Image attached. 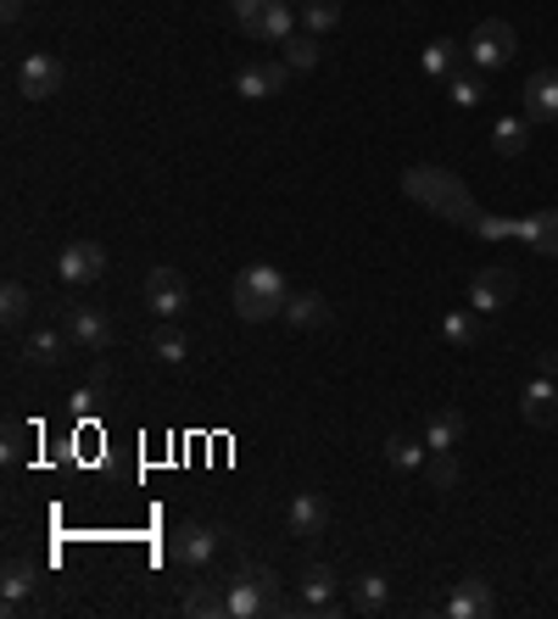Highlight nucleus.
I'll return each instance as SVG.
<instances>
[{
    "label": "nucleus",
    "mask_w": 558,
    "mask_h": 619,
    "mask_svg": "<svg viewBox=\"0 0 558 619\" xmlns=\"http://www.w3.org/2000/svg\"><path fill=\"white\" fill-rule=\"evenodd\" d=\"M525 118H497V129H492V146H497V157H520L525 151Z\"/></svg>",
    "instance_id": "28"
},
{
    "label": "nucleus",
    "mask_w": 558,
    "mask_h": 619,
    "mask_svg": "<svg viewBox=\"0 0 558 619\" xmlns=\"http://www.w3.org/2000/svg\"><path fill=\"white\" fill-rule=\"evenodd\" d=\"M151 352L162 357V363H184L191 357V347H184V336L173 329V318H162V329H157V341H151Z\"/></svg>",
    "instance_id": "31"
},
{
    "label": "nucleus",
    "mask_w": 558,
    "mask_h": 619,
    "mask_svg": "<svg viewBox=\"0 0 558 619\" xmlns=\"http://www.w3.org/2000/svg\"><path fill=\"white\" fill-rule=\"evenodd\" d=\"M520 408H525V424H536V430H553V424H558V386H553L547 374H542V379H531Z\"/></svg>",
    "instance_id": "17"
},
{
    "label": "nucleus",
    "mask_w": 558,
    "mask_h": 619,
    "mask_svg": "<svg viewBox=\"0 0 558 619\" xmlns=\"http://www.w3.org/2000/svg\"><path fill=\"white\" fill-rule=\"evenodd\" d=\"M425 73H430V78H452V73H458V45H452V39L425 45Z\"/></svg>",
    "instance_id": "30"
},
{
    "label": "nucleus",
    "mask_w": 558,
    "mask_h": 619,
    "mask_svg": "<svg viewBox=\"0 0 558 619\" xmlns=\"http://www.w3.org/2000/svg\"><path fill=\"white\" fill-rule=\"evenodd\" d=\"M263 7H268V0H229V12H235V23L252 34L257 28V17H263Z\"/></svg>",
    "instance_id": "36"
},
{
    "label": "nucleus",
    "mask_w": 558,
    "mask_h": 619,
    "mask_svg": "<svg viewBox=\"0 0 558 619\" xmlns=\"http://www.w3.org/2000/svg\"><path fill=\"white\" fill-rule=\"evenodd\" d=\"M525 123H558V73L553 68L525 78Z\"/></svg>",
    "instance_id": "14"
},
{
    "label": "nucleus",
    "mask_w": 558,
    "mask_h": 619,
    "mask_svg": "<svg viewBox=\"0 0 558 619\" xmlns=\"http://www.w3.org/2000/svg\"><path fill=\"white\" fill-rule=\"evenodd\" d=\"M514 291H520L514 268L492 263V268H481V274L470 279V307H475V313H497V307H508V302H514Z\"/></svg>",
    "instance_id": "6"
},
{
    "label": "nucleus",
    "mask_w": 558,
    "mask_h": 619,
    "mask_svg": "<svg viewBox=\"0 0 558 619\" xmlns=\"http://www.w3.org/2000/svg\"><path fill=\"white\" fill-rule=\"evenodd\" d=\"M62 329H68V341L84 347V352H107L112 347V318L101 307H84V302L62 307Z\"/></svg>",
    "instance_id": "4"
},
{
    "label": "nucleus",
    "mask_w": 558,
    "mask_h": 619,
    "mask_svg": "<svg viewBox=\"0 0 558 619\" xmlns=\"http://www.w3.org/2000/svg\"><path fill=\"white\" fill-rule=\"evenodd\" d=\"M291 73H296L291 62H252V68L235 73V89L246 95V101H263V95H279V89H286Z\"/></svg>",
    "instance_id": "12"
},
{
    "label": "nucleus",
    "mask_w": 558,
    "mask_h": 619,
    "mask_svg": "<svg viewBox=\"0 0 558 619\" xmlns=\"http://www.w3.org/2000/svg\"><path fill=\"white\" fill-rule=\"evenodd\" d=\"M341 581L330 563H307L302 569V614H341Z\"/></svg>",
    "instance_id": "7"
},
{
    "label": "nucleus",
    "mask_w": 558,
    "mask_h": 619,
    "mask_svg": "<svg viewBox=\"0 0 558 619\" xmlns=\"http://www.w3.org/2000/svg\"><path fill=\"white\" fill-rule=\"evenodd\" d=\"M341 23V7H336V0H307V7H302V28L318 39V34H330Z\"/></svg>",
    "instance_id": "29"
},
{
    "label": "nucleus",
    "mask_w": 558,
    "mask_h": 619,
    "mask_svg": "<svg viewBox=\"0 0 558 619\" xmlns=\"http://www.w3.org/2000/svg\"><path fill=\"white\" fill-rule=\"evenodd\" d=\"M463 430H470V418H463L458 408H441V413H430V424H425V447H430V452H452V447L463 441Z\"/></svg>",
    "instance_id": "20"
},
{
    "label": "nucleus",
    "mask_w": 558,
    "mask_h": 619,
    "mask_svg": "<svg viewBox=\"0 0 558 619\" xmlns=\"http://www.w3.org/2000/svg\"><path fill=\"white\" fill-rule=\"evenodd\" d=\"M0 17H7V23H17V17H23V0H0Z\"/></svg>",
    "instance_id": "37"
},
{
    "label": "nucleus",
    "mask_w": 558,
    "mask_h": 619,
    "mask_svg": "<svg viewBox=\"0 0 558 619\" xmlns=\"http://www.w3.org/2000/svg\"><path fill=\"white\" fill-rule=\"evenodd\" d=\"M34 586H39V569L34 563H23V558H12L7 563V581H0V614L7 619H17V614H28V597H34Z\"/></svg>",
    "instance_id": "13"
},
{
    "label": "nucleus",
    "mask_w": 558,
    "mask_h": 619,
    "mask_svg": "<svg viewBox=\"0 0 558 619\" xmlns=\"http://www.w3.org/2000/svg\"><path fill=\"white\" fill-rule=\"evenodd\" d=\"M447 84H452V101H458V107H475V101H481V68H475V73L458 68Z\"/></svg>",
    "instance_id": "33"
},
{
    "label": "nucleus",
    "mask_w": 558,
    "mask_h": 619,
    "mask_svg": "<svg viewBox=\"0 0 558 619\" xmlns=\"http://www.w3.org/2000/svg\"><path fill=\"white\" fill-rule=\"evenodd\" d=\"M286 62H291L296 73L318 68V39H313V34H307V39H296V34H291V39H286Z\"/></svg>",
    "instance_id": "32"
},
{
    "label": "nucleus",
    "mask_w": 558,
    "mask_h": 619,
    "mask_svg": "<svg viewBox=\"0 0 558 619\" xmlns=\"http://www.w3.org/2000/svg\"><path fill=\"white\" fill-rule=\"evenodd\" d=\"M286 324H296V329H324L330 324V302H324L318 291H296L291 302H286V313H279Z\"/></svg>",
    "instance_id": "21"
},
{
    "label": "nucleus",
    "mask_w": 558,
    "mask_h": 619,
    "mask_svg": "<svg viewBox=\"0 0 558 619\" xmlns=\"http://www.w3.org/2000/svg\"><path fill=\"white\" fill-rule=\"evenodd\" d=\"M291 531L296 536H324V531H330V502H324L318 491H302L296 502H291Z\"/></svg>",
    "instance_id": "18"
},
{
    "label": "nucleus",
    "mask_w": 558,
    "mask_h": 619,
    "mask_svg": "<svg viewBox=\"0 0 558 619\" xmlns=\"http://www.w3.org/2000/svg\"><path fill=\"white\" fill-rule=\"evenodd\" d=\"M514 234H520V241H531L536 252H547V257H558V213H536V218H525V223H514Z\"/></svg>",
    "instance_id": "24"
},
{
    "label": "nucleus",
    "mask_w": 558,
    "mask_h": 619,
    "mask_svg": "<svg viewBox=\"0 0 558 619\" xmlns=\"http://www.w3.org/2000/svg\"><path fill=\"white\" fill-rule=\"evenodd\" d=\"M62 78H68V68L57 57H45V51L23 57V68H17V89L28 95V101H51V95L62 89Z\"/></svg>",
    "instance_id": "10"
},
{
    "label": "nucleus",
    "mask_w": 558,
    "mask_h": 619,
    "mask_svg": "<svg viewBox=\"0 0 558 619\" xmlns=\"http://www.w3.org/2000/svg\"><path fill=\"white\" fill-rule=\"evenodd\" d=\"M430 481H436V491H452V486H458V463H452V452H430Z\"/></svg>",
    "instance_id": "35"
},
{
    "label": "nucleus",
    "mask_w": 558,
    "mask_h": 619,
    "mask_svg": "<svg viewBox=\"0 0 558 619\" xmlns=\"http://www.w3.org/2000/svg\"><path fill=\"white\" fill-rule=\"evenodd\" d=\"M184 614H196V619H229V592H218L213 581H196L191 592H184Z\"/></svg>",
    "instance_id": "22"
},
{
    "label": "nucleus",
    "mask_w": 558,
    "mask_h": 619,
    "mask_svg": "<svg viewBox=\"0 0 558 619\" xmlns=\"http://www.w3.org/2000/svg\"><path fill=\"white\" fill-rule=\"evenodd\" d=\"M184 302H191V291H184L179 268H151V274H146V307H151L157 318H179Z\"/></svg>",
    "instance_id": "11"
},
{
    "label": "nucleus",
    "mask_w": 558,
    "mask_h": 619,
    "mask_svg": "<svg viewBox=\"0 0 558 619\" xmlns=\"http://www.w3.org/2000/svg\"><path fill=\"white\" fill-rule=\"evenodd\" d=\"M425 452H430V447L413 441V436H391V441H386V463H391L397 474H413L418 463H425Z\"/></svg>",
    "instance_id": "27"
},
{
    "label": "nucleus",
    "mask_w": 558,
    "mask_h": 619,
    "mask_svg": "<svg viewBox=\"0 0 558 619\" xmlns=\"http://www.w3.org/2000/svg\"><path fill=\"white\" fill-rule=\"evenodd\" d=\"M213 553H218V531H207V525H179V531L168 536V558H173L179 569H207Z\"/></svg>",
    "instance_id": "9"
},
{
    "label": "nucleus",
    "mask_w": 558,
    "mask_h": 619,
    "mask_svg": "<svg viewBox=\"0 0 558 619\" xmlns=\"http://www.w3.org/2000/svg\"><path fill=\"white\" fill-rule=\"evenodd\" d=\"M514 51H520V34H514V23H502V17H486V23H475V34H470V57H475V68H481V73H497V68H508V62H514Z\"/></svg>",
    "instance_id": "3"
},
{
    "label": "nucleus",
    "mask_w": 558,
    "mask_h": 619,
    "mask_svg": "<svg viewBox=\"0 0 558 619\" xmlns=\"http://www.w3.org/2000/svg\"><path fill=\"white\" fill-rule=\"evenodd\" d=\"M402 190H408L413 202H425V207H436V213L458 218L463 229H481V213H475V202L463 196V184H458L447 168H408V173H402Z\"/></svg>",
    "instance_id": "1"
},
{
    "label": "nucleus",
    "mask_w": 558,
    "mask_h": 619,
    "mask_svg": "<svg viewBox=\"0 0 558 619\" xmlns=\"http://www.w3.org/2000/svg\"><path fill=\"white\" fill-rule=\"evenodd\" d=\"M268 608H279L274 603V575L263 569V575H235L229 581V619H257V614H268Z\"/></svg>",
    "instance_id": "5"
},
{
    "label": "nucleus",
    "mask_w": 558,
    "mask_h": 619,
    "mask_svg": "<svg viewBox=\"0 0 558 619\" xmlns=\"http://www.w3.org/2000/svg\"><path fill=\"white\" fill-rule=\"evenodd\" d=\"M291 34H296V12H291V0H268L263 17H257V28H252V39H263V45H286Z\"/></svg>",
    "instance_id": "19"
},
{
    "label": "nucleus",
    "mask_w": 558,
    "mask_h": 619,
    "mask_svg": "<svg viewBox=\"0 0 558 619\" xmlns=\"http://www.w3.org/2000/svg\"><path fill=\"white\" fill-rule=\"evenodd\" d=\"M347 608L363 614V619H380V614L391 608V581H386V575H357L352 592H347Z\"/></svg>",
    "instance_id": "15"
},
{
    "label": "nucleus",
    "mask_w": 558,
    "mask_h": 619,
    "mask_svg": "<svg viewBox=\"0 0 558 619\" xmlns=\"http://www.w3.org/2000/svg\"><path fill=\"white\" fill-rule=\"evenodd\" d=\"M441 614H447V619H481V614H492V586H486L481 575H470V581H458Z\"/></svg>",
    "instance_id": "16"
},
{
    "label": "nucleus",
    "mask_w": 558,
    "mask_h": 619,
    "mask_svg": "<svg viewBox=\"0 0 558 619\" xmlns=\"http://www.w3.org/2000/svg\"><path fill=\"white\" fill-rule=\"evenodd\" d=\"M62 352H68V329H34L28 347H23V357H28V363H39V368H57V363H62Z\"/></svg>",
    "instance_id": "23"
},
{
    "label": "nucleus",
    "mask_w": 558,
    "mask_h": 619,
    "mask_svg": "<svg viewBox=\"0 0 558 619\" xmlns=\"http://www.w3.org/2000/svg\"><path fill=\"white\" fill-rule=\"evenodd\" d=\"M28 313H34L28 284H23V279H7V291H0V324H7V329H23Z\"/></svg>",
    "instance_id": "25"
},
{
    "label": "nucleus",
    "mask_w": 558,
    "mask_h": 619,
    "mask_svg": "<svg viewBox=\"0 0 558 619\" xmlns=\"http://www.w3.org/2000/svg\"><path fill=\"white\" fill-rule=\"evenodd\" d=\"M286 302H291V291H286V274H279V268H268V263L241 268V279H235V313L246 324L279 318V313H286Z\"/></svg>",
    "instance_id": "2"
},
{
    "label": "nucleus",
    "mask_w": 558,
    "mask_h": 619,
    "mask_svg": "<svg viewBox=\"0 0 558 619\" xmlns=\"http://www.w3.org/2000/svg\"><path fill=\"white\" fill-rule=\"evenodd\" d=\"M441 341L458 347V352L475 347V341H481V313H447V318H441Z\"/></svg>",
    "instance_id": "26"
},
{
    "label": "nucleus",
    "mask_w": 558,
    "mask_h": 619,
    "mask_svg": "<svg viewBox=\"0 0 558 619\" xmlns=\"http://www.w3.org/2000/svg\"><path fill=\"white\" fill-rule=\"evenodd\" d=\"M57 274H62L68 284H96V279L107 274V246H96V241H68L62 257H57Z\"/></svg>",
    "instance_id": "8"
},
{
    "label": "nucleus",
    "mask_w": 558,
    "mask_h": 619,
    "mask_svg": "<svg viewBox=\"0 0 558 619\" xmlns=\"http://www.w3.org/2000/svg\"><path fill=\"white\" fill-rule=\"evenodd\" d=\"M0 452H7V463L17 469V463L28 458V424H17V418H12V424H7V447H0Z\"/></svg>",
    "instance_id": "34"
}]
</instances>
